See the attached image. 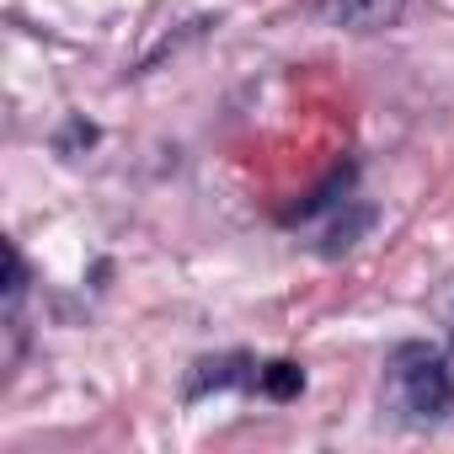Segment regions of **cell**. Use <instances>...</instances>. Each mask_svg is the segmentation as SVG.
Segmentation results:
<instances>
[{"mask_svg": "<svg viewBox=\"0 0 454 454\" xmlns=\"http://www.w3.org/2000/svg\"><path fill=\"white\" fill-rule=\"evenodd\" d=\"M247 369H252V358H247V353L203 358V364H198V374L187 380V395H203V390H224V385H247V380H257V374H247Z\"/></svg>", "mask_w": 454, "mask_h": 454, "instance_id": "3957f363", "label": "cell"}, {"mask_svg": "<svg viewBox=\"0 0 454 454\" xmlns=\"http://www.w3.org/2000/svg\"><path fill=\"white\" fill-rule=\"evenodd\" d=\"M369 224H374V214H369V208H353V219H348V224H337V231L326 236V257L348 252V247H353V236H358V231H369Z\"/></svg>", "mask_w": 454, "mask_h": 454, "instance_id": "8992f818", "label": "cell"}, {"mask_svg": "<svg viewBox=\"0 0 454 454\" xmlns=\"http://www.w3.org/2000/svg\"><path fill=\"white\" fill-rule=\"evenodd\" d=\"M348 182H353V166H337V171H332V176H326V182H321V187H316V192H310L305 203H300V219H310L316 208L337 203V192H348Z\"/></svg>", "mask_w": 454, "mask_h": 454, "instance_id": "5b68a950", "label": "cell"}, {"mask_svg": "<svg viewBox=\"0 0 454 454\" xmlns=\"http://www.w3.org/2000/svg\"><path fill=\"white\" fill-rule=\"evenodd\" d=\"M321 22L326 27H342V33H380V27H395L406 0H321Z\"/></svg>", "mask_w": 454, "mask_h": 454, "instance_id": "7a4b0ae2", "label": "cell"}, {"mask_svg": "<svg viewBox=\"0 0 454 454\" xmlns=\"http://www.w3.org/2000/svg\"><path fill=\"white\" fill-rule=\"evenodd\" d=\"M257 385H262V395H273V401H294V395L305 390V369L289 364V358H278V364L257 369Z\"/></svg>", "mask_w": 454, "mask_h": 454, "instance_id": "277c9868", "label": "cell"}, {"mask_svg": "<svg viewBox=\"0 0 454 454\" xmlns=\"http://www.w3.org/2000/svg\"><path fill=\"white\" fill-rule=\"evenodd\" d=\"M390 395L411 417H443L454 406V358L427 342H401L390 353Z\"/></svg>", "mask_w": 454, "mask_h": 454, "instance_id": "6da1fadb", "label": "cell"}, {"mask_svg": "<svg viewBox=\"0 0 454 454\" xmlns=\"http://www.w3.org/2000/svg\"><path fill=\"white\" fill-rule=\"evenodd\" d=\"M22 257H17V247H6V300H17L22 294Z\"/></svg>", "mask_w": 454, "mask_h": 454, "instance_id": "52a82bcc", "label": "cell"}]
</instances>
